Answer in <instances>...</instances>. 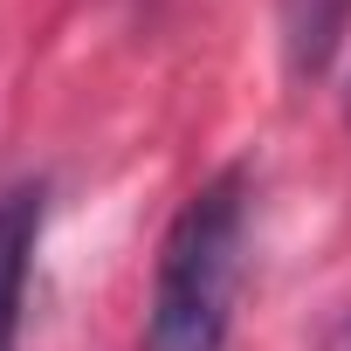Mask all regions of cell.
I'll use <instances>...</instances> for the list:
<instances>
[{
	"instance_id": "7a4b0ae2",
	"label": "cell",
	"mask_w": 351,
	"mask_h": 351,
	"mask_svg": "<svg viewBox=\"0 0 351 351\" xmlns=\"http://www.w3.org/2000/svg\"><path fill=\"white\" fill-rule=\"evenodd\" d=\"M42 186L21 180L0 193V351H14L21 337V303H28V269H35V241H42Z\"/></svg>"
},
{
	"instance_id": "3957f363",
	"label": "cell",
	"mask_w": 351,
	"mask_h": 351,
	"mask_svg": "<svg viewBox=\"0 0 351 351\" xmlns=\"http://www.w3.org/2000/svg\"><path fill=\"white\" fill-rule=\"evenodd\" d=\"M351 28V0H282V62L296 83L324 76Z\"/></svg>"
},
{
	"instance_id": "6da1fadb",
	"label": "cell",
	"mask_w": 351,
	"mask_h": 351,
	"mask_svg": "<svg viewBox=\"0 0 351 351\" xmlns=\"http://www.w3.org/2000/svg\"><path fill=\"white\" fill-rule=\"evenodd\" d=\"M241 276H248V165H221L165 228L145 351H228Z\"/></svg>"
}]
</instances>
